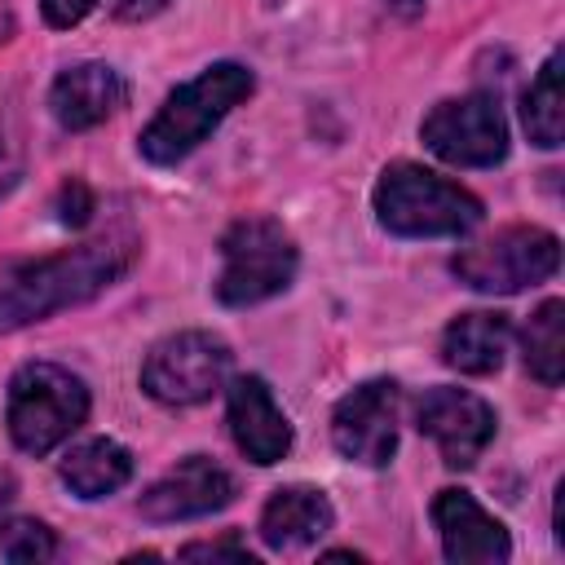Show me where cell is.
Segmentation results:
<instances>
[{"instance_id":"obj_5","label":"cell","mask_w":565,"mask_h":565,"mask_svg":"<svg viewBox=\"0 0 565 565\" xmlns=\"http://www.w3.org/2000/svg\"><path fill=\"white\" fill-rule=\"evenodd\" d=\"M296 278V243L274 216H243L221 238V274L216 296L230 309L260 305L291 287Z\"/></svg>"},{"instance_id":"obj_14","label":"cell","mask_w":565,"mask_h":565,"mask_svg":"<svg viewBox=\"0 0 565 565\" xmlns=\"http://www.w3.org/2000/svg\"><path fill=\"white\" fill-rule=\"evenodd\" d=\"M128 88H124V75L106 62H79L71 71H62L49 88V106H53V119L71 132H84L93 124H102L106 115H115L124 106Z\"/></svg>"},{"instance_id":"obj_20","label":"cell","mask_w":565,"mask_h":565,"mask_svg":"<svg viewBox=\"0 0 565 565\" xmlns=\"http://www.w3.org/2000/svg\"><path fill=\"white\" fill-rule=\"evenodd\" d=\"M0 552H4L13 565H40V561H53V556H57V539H53L49 525L18 516V521H9V525L0 530Z\"/></svg>"},{"instance_id":"obj_10","label":"cell","mask_w":565,"mask_h":565,"mask_svg":"<svg viewBox=\"0 0 565 565\" xmlns=\"http://www.w3.org/2000/svg\"><path fill=\"white\" fill-rule=\"evenodd\" d=\"M419 433L437 441L446 468H472L494 437V411L468 388H428L415 406Z\"/></svg>"},{"instance_id":"obj_16","label":"cell","mask_w":565,"mask_h":565,"mask_svg":"<svg viewBox=\"0 0 565 565\" xmlns=\"http://www.w3.org/2000/svg\"><path fill=\"white\" fill-rule=\"evenodd\" d=\"M508 335H512V327L503 313H490V309L459 313L441 335V362L463 375H490L503 366Z\"/></svg>"},{"instance_id":"obj_17","label":"cell","mask_w":565,"mask_h":565,"mask_svg":"<svg viewBox=\"0 0 565 565\" xmlns=\"http://www.w3.org/2000/svg\"><path fill=\"white\" fill-rule=\"evenodd\" d=\"M128 477H132V455H128L119 441H110V437H93V441L75 446V450L62 459V481H66L79 499L115 494Z\"/></svg>"},{"instance_id":"obj_7","label":"cell","mask_w":565,"mask_h":565,"mask_svg":"<svg viewBox=\"0 0 565 565\" xmlns=\"http://www.w3.org/2000/svg\"><path fill=\"white\" fill-rule=\"evenodd\" d=\"M230 344L212 331H177L146 353L141 388L163 406L207 402L230 375Z\"/></svg>"},{"instance_id":"obj_3","label":"cell","mask_w":565,"mask_h":565,"mask_svg":"<svg viewBox=\"0 0 565 565\" xmlns=\"http://www.w3.org/2000/svg\"><path fill=\"white\" fill-rule=\"evenodd\" d=\"M252 93V71L238 62H216L199 79L181 84L163 110L141 132V154L150 163H177L185 159L243 97Z\"/></svg>"},{"instance_id":"obj_19","label":"cell","mask_w":565,"mask_h":565,"mask_svg":"<svg viewBox=\"0 0 565 565\" xmlns=\"http://www.w3.org/2000/svg\"><path fill=\"white\" fill-rule=\"evenodd\" d=\"M521 119H525V132L534 146H561L565 137V93H561V53H552L543 62V71L534 75L530 93H525V106H521Z\"/></svg>"},{"instance_id":"obj_23","label":"cell","mask_w":565,"mask_h":565,"mask_svg":"<svg viewBox=\"0 0 565 565\" xmlns=\"http://www.w3.org/2000/svg\"><path fill=\"white\" fill-rule=\"evenodd\" d=\"M44 4V22L49 26H75L97 0H40Z\"/></svg>"},{"instance_id":"obj_8","label":"cell","mask_w":565,"mask_h":565,"mask_svg":"<svg viewBox=\"0 0 565 565\" xmlns=\"http://www.w3.org/2000/svg\"><path fill=\"white\" fill-rule=\"evenodd\" d=\"M424 146L455 168H490L508 154V124L490 93L441 102L424 119Z\"/></svg>"},{"instance_id":"obj_12","label":"cell","mask_w":565,"mask_h":565,"mask_svg":"<svg viewBox=\"0 0 565 565\" xmlns=\"http://www.w3.org/2000/svg\"><path fill=\"white\" fill-rule=\"evenodd\" d=\"M433 525L441 534V552L459 565H499L512 556L508 530L468 490H437Z\"/></svg>"},{"instance_id":"obj_4","label":"cell","mask_w":565,"mask_h":565,"mask_svg":"<svg viewBox=\"0 0 565 565\" xmlns=\"http://www.w3.org/2000/svg\"><path fill=\"white\" fill-rule=\"evenodd\" d=\"M88 419V388L57 362H26L9 384V433L18 450L49 455Z\"/></svg>"},{"instance_id":"obj_11","label":"cell","mask_w":565,"mask_h":565,"mask_svg":"<svg viewBox=\"0 0 565 565\" xmlns=\"http://www.w3.org/2000/svg\"><path fill=\"white\" fill-rule=\"evenodd\" d=\"M230 499H234V477L221 463H212L207 455H190L141 494V516L168 525V521L207 516V512L225 508Z\"/></svg>"},{"instance_id":"obj_2","label":"cell","mask_w":565,"mask_h":565,"mask_svg":"<svg viewBox=\"0 0 565 565\" xmlns=\"http://www.w3.org/2000/svg\"><path fill=\"white\" fill-rule=\"evenodd\" d=\"M375 216L402 238H450L481 221V199L419 163H388L375 181Z\"/></svg>"},{"instance_id":"obj_22","label":"cell","mask_w":565,"mask_h":565,"mask_svg":"<svg viewBox=\"0 0 565 565\" xmlns=\"http://www.w3.org/2000/svg\"><path fill=\"white\" fill-rule=\"evenodd\" d=\"M88 216H93V190H88L84 181H66V185L57 190V221L79 230Z\"/></svg>"},{"instance_id":"obj_9","label":"cell","mask_w":565,"mask_h":565,"mask_svg":"<svg viewBox=\"0 0 565 565\" xmlns=\"http://www.w3.org/2000/svg\"><path fill=\"white\" fill-rule=\"evenodd\" d=\"M397 402H402V393L393 380H366L353 393H344L331 415L335 450L366 468L388 463L397 450Z\"/></svg>"},{"instance_id":"obj_1","label":"cell","mask_w":565,"mask_h":565,"mask_svg":"<svg viewBox=\"0 0 565 565\" xmlns=\"http://www.w3.org/2000/svg\"><path fill=\"white\" fill-rule=\"evenodd\" d=\"M137 247L141 243L128 230H110L71 252L4 265L0 269V331H18L57 309L93 300L132 265Z\"/></svg>"},{"instance_id":"obj_15","label":"cell","mask_w":565,"mask_h":565,"mask_svg":"<svg viewBox=\"0 0 565 565\" xmlns=\"http://www.w3.org/2000/svg\"><path fill=\"white\" fill-rule=\"evenodd\" d=\"M331 521H335V512L322 490L282 486L269 494V503L260 512V539L274 552H296V547H309L313 539H322L331 530Z\"/></svg>"},{"instance_id":"obj_21","label":"cell","mask_w":565,"mask_h":565,"mask_svg":"<svg viewBox=\"0 0 565 565\" xmlns=\"http://www.w3.org/2000/svg\"><path fill=\"white\" fill-rule=\"evenodd\" d=\"M181 561H238V565H252L256 556L247 552V543L230 530L225 539H207V543H185L181 547Z\"/></svg>"},{"instance_id":"obj_24","label":"cell","mask_w":565,"mask_h":565,"mask_svg":"<svg viewBox=\"0 0 565 565\" xmlns=\"http://www.w3.org/2000/svg\"><path fill=\"white\" fill-rule=\"evenodd\" d=\"M13 181H18V159H13V150H9V141H4V132H0V194H4Z\"/></svg>"},{"instance_id":"obj_25","label":"cell","mask_w":565,"mask_h":565,"mask_svg":"<svg viewBox=\"0 0 565 565\" xmlns=\"http://www.w3.org/2000/svg\"><path fill=\"white\" fill-rule=\"evenodd\" d=\"M168 0H128L124 9H119V18H146V13H154V9H163Z\"/></svg>"},{"instance_id":"obj_18","label":"cell","mask_w":565,"mask_h":565,"mask_svg":"<svg viewBox=\"0 0 565 565\" xmlns=\"http://www.w3.org/2000/svg\"><path fill=\"white\" fill-rule=\"evenodd\" d=\"M521 349H525V366L534 380H543L547 388L561 384L565 375V300H543L525 331H521Z\"/></svg>"},{"instance_id":"obj_6","label":"cell","mask_w":565,"mask_h":565,"mask_svg":"<svg viewBox=\"0 0 565 565\" xmlns=\"http://www.w3.org/2000/svg\"><path fill=\"white\" fill-rule=\"evenodd\" d=\"M556 265H561V238L543 225H508L494 238L463 247L450 260L459 282H468L472 291H490V296H512L521 287H534L552 278Z\"/></svg>"},{"instance_id":"obj_26","label":"cell","mask_w":565,"mask_h":565,"mask_svg":"<svg viewBox=\"0 0 565 565\" xmlns=\"http://www.w3.org/2000/svg\"><path fill=\"white\" fill-rule=\"evenodd\" d=\"M9 31H13V22H9V9L0 4V40H9Z\"/></svg>"},{"instance_id":"obj_13","label":"cell","mask_w":565,"mask_h":565,"mask_svg":"<svg viewBox=\"0 0 565 565\" xmlns=\"http://www.w3.org/2000/svg\"><path fill=\"white\" fill-rule=\"evenodd\" d=\"M230 433L234 446L260 468L278 463L291 450V424L260 375H238L230 384Z\"/></svg>"}]
</instances>
